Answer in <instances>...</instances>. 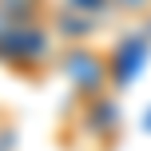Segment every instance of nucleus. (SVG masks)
<instances>
[{
    "label": "nucleus",
    "instance_id": "f257e3e1",
    "mask_svg": "<svg viewBox=\"0 0 151 151\" xmlns=\"http://www.w3.org/2000/svg\"><path fill=\"white\" fill-rule=\"evenodd\" d=\"M56 68L72 83L76 99H99V96H107V91L115 88L107 52H99V48H91V44H64Z\"/></svg>",
    "mask_w": 151,
    "mask_h": 151
},
{
    "label": "nucleus",
    "instance_id": "f03ea898",
    "mask_svg": "<svg viewBox=\"0 0 151 151\" xmlns=\"http://www.w3.org/2000/svg\"><path fill=\"white\" fill-rule=\"evenodd\" d=\"M151 56V36L147 32H139V36H123L119 48L115 52H107V64H111V83L115 88H123V83H131L139 76V68L147 64Z\"/></svg>",
    "mask_w": 151,
    "mask_h": 151
},
{
    "label": "nucleus",
    "instance_id": "7ed1b4c3",
    "mask_svg": "<svg viewBox=\"0 0 151 151\" xmlns=\"http://www.w3.org/2000/svg\"><path fill=\"white\" fill-rule=\"evenodd\" d=\"M111 16H127V20H147L151 16V0H107Z\"/></svg>",
    "mask_w": 151,
    "mask_h": 151
},
{
    "label": "nucleus",
    "instance_id": "20e7f679",
    "mask_svg": "<svg viewBox=\"0 0 151 151\" xmlns=\"http://www.w3.org/2000/svg\"><path fill=\"white\" fill-rule=\"evenodd\" d=\"M0 151H20V127L8 111H0Z\"/></svg>",
    "mask_w": 151,
    "mask_h": 151
}]
</instances>
